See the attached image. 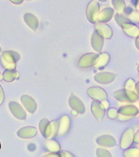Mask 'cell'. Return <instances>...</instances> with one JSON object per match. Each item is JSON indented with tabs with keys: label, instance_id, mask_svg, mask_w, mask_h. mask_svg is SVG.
<instances>
[{
	"label": "cell",
	"instance_id": "d4e9b609",
	"mask_svg": "<svg viewBox=\"0 0 139 157\" xmlns=\"http://www.w3.org/2000/svg\"><path fill=\"white\" fill-rule=\"evenodd\" d=\"M113 8L118 13H123L126 9V2L125 0H112Z\"/></svg>",
	"mask_w": 139,
	"mask_h": 157
},
{
	"label": "cell",
	"instance_id": "bcb514c9",
	"mask_svg": "<svg viewBox=\"0 0 139 157\" xmlns=\"http://www.w3.org/2000/svg\"><path fill=\"white\" fill-rule=\"evenodd\" d=\"M0 148H1V143H0Z\"/></svg>",
	"mask_w": 139,
	"mask_h": 157
},
{
	"label": "cell",
	"instance_id": "8fae6325",
	"mask_svg": "<svg viewBox=\"0 0 139 157\" xmlns=\"http://www.w3.org/2000/svg\"><path fill=\"white\" fill-rule=\"evenodd\" d=\"M120 27L123 29L124 33L129 37L136 38L137 35H139V28L137 26L136 24H134V23L132 20L125 22L122 24Z\"/></svg>",
	"mask_w": 139,
	"mask_h": 157
},
{
	"label": "cell",
	"instance_id": "b9f144b4",
	"mask_svg": "<svg viewBox=\"0 0 139 157\" xmlns=\"http://www.w3.org/2000/svg\"><path fill=\"white\" fill-rule=\"evenodd\" d=\"M98 1H100V2H102V3H105V2H107L108 0H98Z\"/></svg>",
	"mask_w": 139,
	"mask_h": 157
},
{
	"label": "cell",
	"instance_id": "ab89813d",
	"mask_svg": "<svg viewBox=\"0 0 139 157\" xmlns=\"http://www.w3.org/2000/svg\"><path fill=\"white\" fill-rule=\"evenodd\" d=\"M135 91L137 92V94L139 95V81L137 82L135 84Z\"/></svg>",
	"mask_w": 139,
	"mask_h": 157
},
{
	"label": "cell",
	"instance_id": "74e56055",
	"mask_svg": "<svg viewBox=\"0 0 139 157\" xmlns=\"http://www.w3.org/2000/svg\"><path fill=\"white\" fill-rule=\"evenodd\" d=\"M102 103H103V106H104V108H105V109L108 108L109 103H108V100H103V101H102Z\"/></svg>",
	"mask_w": 139,
	"mask_h": 157
},
{
	"label": "cell",
	"instance_id": "7402d4cb",
	"mask_svg": "<svg viewBox=\"0 0 139 157\" xmlns=\"http://www.w3.org/2000/svg\"><path fill=\"white\" fill-rule=\"evenodd\" d=\"M44 145H45L46 149L49 152H56V153H57L61 149L59 143L53 139H48L47 140H45Z\"/></svg>",
	"mask_w": 139,
	"mask_h": 157
},
{
	"label": "cell",
	"instance_id": "ac0fdd59",
	"mask_svg": "<svg viewBox=\"0 0 139 157\" xmlns=\"http://www.w3.org/2000/svg\"><path fill=\"white\" fill-rule=\"evenodd\" d=\"M58 121H53L49 122V124L46 127L44 135H43L45 138L53 139L56 136L57 133V128H58Z\"/></svg>",
	"mask_w": 139,
	"mask_h": 157
},
{
	"label": "cell",
	"instance_id": "1f68e13d",
	"mask_svg": "<svg viewBox=\"0 0 139 157\" xmlns=\"http://www.w3.org/2000/svg\"><path fill=\"white\" fill-rule=\"evenodd\" d=\"M118 109L112 108V109H109L108 111V115L110 119H117L118 118Z\"/></svg>",
	"mask_w": 139,
	"mask_h": 157
},
{
	"label": "cell",
	"instance_id": "7c38bea8",
	"mask_svg": "<svg viewBox=\"0 0 139 157\" xmlns=\"http://www.w3.org/2000/svg\"><path fill=\"white\" fill-rule=\"evenodd\" d=\"M133 129L128 128L125 130L122 136L121 140H120V147L122 149H127L130 147L133 142Z\"/></svg>",
	"mask_w": 139,
	"mask_h": 157
},
{
	"label": "cell",
	"instance_id": "603a6c76",
	"mask_svg": "<svg viewBox=\"0 0 139 157\" xmlns=\"http://www.w3.org/2000/svg\"><path fill=\"white\" fill-rule=\"evenodd\" d=\"M113 97L119 102L129 104V101L127 100V94H126V92H125L124 89H121V90L115 91L114 93H113Z\"/></svg>",
	"mask_w": 139,
	"mask_h": 157
},
{
	"label": "cell",
	"instance_id": "ee69618b",
	"mask_svg": "<svg viewBox=\"0 0 139 157\" xmlns=\"http://www.w3.org/2000/svg\"><path fill=\"white\" fill-rule=\"evenodd\" d=\"M0 53H2V48H1V47H0Z\"/></svg>",
	"mask_w": 139,
	"mask_h": 157
},
{
	"label": "cell",
	"instance_id": "7a4b0ae2",
	"mask_svg": "<svg viewBox=\"0 0 139 157\" xmlns=\"http://www.w3.org/2000/svg\"><path fill=\"white\" fill-rule=\"evenodd\" d=\"M118 119L122 121H128L133 117H135L139 114V109L136 105H127L121 106L118 109Z\"/></svg>",
	"mask_w": 139,
	"mask_h": 157
},
{
	"label": "cell",
	"instance_id": "ffe728a7",
	"mask_svg": "<svg viewBox=\"0 0 139 157\" xmlns=\"http://www.w3.org/2000/svg\"><path fill=\"white\" fill-rule=\"evenodd\" d=\"M113 15H114V9L112 8H105L99 13L97 21L102 22V23H108L112 19Z\"/></svg>",
	"mask_w": 139,
	"mask_h": 157
},
{
	"label": "cell",
	"instance_id": "30bf717a",
	"mask_svg": "<svg viewBox=\"0 0 139 157\" xmlns=\"http://www.w3.org/2000/svg\"><path fill=\"white\" fill-rule=\"evenodd\" d=\"M95 24V29L101 36L104 39H110L112 36V29L111 27L107 24V23H102L97 21Z\"/></svg>",
	"mask_w": 139,
	"mask_h": 157
},
{
	"label": "cell",
	"instance_id": "cb8c5ba5",
	"mask_svg": "<svg viewBox=\"0 0 139 157\" xmlns=\"http://www.w3.org/2000/svg\"><path fill=\"white\" fill-rule=\"evenodd\" d=\"M18 77V73L15 70H5L3 74V78L8 83L13 82Z\"/></svg>",
	"mask_w": 139,
	"mask_h": 157
},
{
	"label": "cell",
	"instance_id": "f6af8a7d",
	"mask_svg": "<svg viewBox=\"0 0 139 157\" xmlns=\"http://www.w3.org/2000/svg\"><path fill=\"white\" fill-rule=\"evenodd\" d=\"M137 70H138V72H139V64H138V66H137Z\"/></svg>",
	"mask_w": 139,
	"mask_h": 157
},
{
	"label": "cell",
	"instance_id": "7bdbcfd3",
	"mask_svg": "<svg viewBox=\"0 0 139 157\" xmlns=\"http://www.w3.org/2000/svg\"><path fill=\"white\" fill-rule=\"evenodd\" d=\"M2 78H3V77H2V75H0V80H1V79H2Z\"/></svg>",
	"mask_w": 139,
	"mask_h": 157
},
{
	"label": "cell",
	"instance_id": "9c48e42d",
	"mask_svg": "<svg viewBox=\"0 0 139 157\" xmlns=\"http://www.w3.org/2000/svg\"><path fill=\"white\" fill-rule=\"evenodd\" d=\"M116 75L111 72H99L95 75L94 80L102 85H108L114 81Z\"/></svg>",
	"mask_w": 139,
	"mask_h": 157
},
{
	"label": "cell",
	"instance_id": "2e32d148",
	"mask_svg": "<svg viewBox=\"0 0 139 157\" xmlns=\"http://www.w3.org/2000/svg\"><path fill=\"white\" fill-rule=\"evenodd\" d=\"M97 145L103 147H114L117 145V141L113 136L109 135H103L97 137L96 140Z\"/></svg>",
	"mask_w": 139,
	"mask_h": 157
},
{
	"label": "cell",
	"instance_id": "8992f818",
	"mask_svg": "<svg viewBox=\"0 0 139 157\" xmlns=\"http://www.w3.org/2000/svg\"><path fill=\"white\" fill-rule=\"evenodd\" d=\"M9 108L10 109V112L12 113V115L18 120H21L24 121L27 117V114L26 111L24 109V107L18 104V102L15 101H12L9 104Z\"/></svg>",
	"mask_w": 139,
	"mask_h": 157
},
{
	"label": "cell",
	"instance_id": "f1b7e54d",
	"mask_svg": "<svg viewBox=\"0 0 139 157\" xmlns=\"http://www.w3.org/2000/svg\"><path fill=\"white\" fill-rule=\"evenodd\" d=\"M96 155L98 157H107V156H112V154L110 153V151H108L107 149L104 148H97V151H96Z\"/></svg>",
	"mask_w": 139,
	"mask_h": 157
},
{
	"label": "cell",
	"instance_id": "44dd1931",
	"mask_svg": "<svg viewBox=\"0 0 139 157\" xmlns=\"http://www.w3.org/2000/svg\"><path fill=\"white\" fill-rule=\"evenodd\" d=\"M110 59V56L108 53H103L101 55H98V58L96 60V63H94L93 67L96 69H103V67H105L108 64Z\"/></svg>",
	"mask_w": 139,
	"mask_h": 157
},
{
	"label": "cell",
	"instance_id": "5bb4252c",
	"mask_svg": "<svg viewBox=\"0 0 139 157\" xmlns=\"http://www.w3.org/2000/svg\"><path fill=\"white\" fill-rule=\"evenodd\" d=\"M71 120L68 115H64L58 121V128H57V135L58 136H65L70 129Z\"/></svg>",
	"mask_w": 139,
	"mask_h": 157
},
{
	"label": "cell",
	"instance_id": "52a82bcc",
	"mask_svg": "<svg viewBox=\"0 0 139 157\" xmlns=\"http://www.w3.org/2000/svg\"><path fill=\"white\" fill-rule=\"evenodd\" d=\"M87 94L93 100H97L100 101L108 100V94L106 91L97 86L88 88L87 90Z\"/></svg>",
	"mask_w": 139,
	"mask_h": 157
},
{
	"label": "cell",
	"instance_id": "4316f807",
	"mask_svg": "<svg viewBox=\"0 0 139 157\" xmlns=\"http://www.w3.org/2000/svg\"><path fill=\"white\" fill-rule=\"evenodd\" d=\"M124 156L127 157H139V148L137 147H128L125 149Z\"/></svg>",
	"mask_w": 139,
	"mask_h": 157
},
{
	"label": "cell",
	"instance_id": "d590c367",
	"mask_svg": "<svg viewBox=\"0 0 139 157\" xmlns=\"http://www.w3.org/2000/svg\"><path fill=\"white\" fill-rule=\"evenodd\" d=\"M45 156H54V157H57L59 156V155L56 153V152H50L49 154H45L44 155Z\"/></svg>",
	"mask_w": 139,
	"mask_h": 157
},
{
	"label": "cell",
	"instance_id": "4dcf8cb0",
	"mask_svg": "<svg viewBox=\"0 0 139 157\" xmlns=\"http://www.w3.org/2000/svg\"><path fill=\"white\" fill-rule=\"evenodd\" d=\"M135 81L133 78H128L125 84V89H128V90H135Z\"/></svg>",
	"mask_w": 139,
	"mask_h": 157
},
{
	"label": "cell",
	"instance_id": "484cf974",
	"mask_svg": "<svg viewBox=\"0 0 139 157\" xmlns=\"http://www.w3.org/2000/svg\"><path fill=\"white\" fill-rule=\"evenodd\" d=\"M126 11V16H127L128 18H130L133 22H136V23H139V11L138 10H133V9L128 8L126 10H124V12Z\"/></svg>",
	"mask_w": 139,
	"mask_h": 157
},
{
	"label": "cell",
	"instance_id": "277c9868",
	"mask_svg": "<svg viewBox=\"0 0 139 157\" xmlns=\"http://www.w3.org/2000/svg\"><path fill=\"white\" fill-rule=\"evenodd\" d=\"M91 111L93 116L98 121L103 120L105 113H106V109L104 108L102 101L97 100H93L91 103Z\"/></svg>",
	"mask_w": 139,
	"mask_h": 157
},
{
	"label": "cell",
	"instance_id": "6da1fadb",
	"mask_svg": "<svg viewBox=\"0 0 139 157\" xmlns=\"http://www.w3.org/2000/svg\"><path fill=\"white\" fill-rule=\"evenodd\" d=\"M20 59V55L15 51L6 50L1 55V63L5 70H15L16 63Z\"/></svg>",
	"mask_w": 139,
	"mask_h": 157
},
{
	"label": "cell",
	"instance_id": "9a60e30c",
	"mask_svg": "<svg viewBox=\"0 0 139 157\" xmlns=\"http://www.w3.org/2000/svg\"><path fill=\"white\" fill-rule=\"evenodd\" d=\"M21 102L25 109L31 114H33L37 109V103L35 100L27 94H24L21 96Z\"/></svg>",
	"mask_w": 139,
	"mask_h": 157
},
{
	"label": "cell",
	"instance_id": "836d02e7",
	"mask_svg": "<svg viewBox=\"0 0 139 157\" xmlns=\"http://www.w3.org/2000/svg\"><path fill=\"white\" fill-rule=\"evenodd\" d=\"M59 156L61 157H72L73 156V154H71V153H69L68 151H61L60 153H59Z\"/></svg>",
	"mask_w": 139,
	"mask_h": 157
},
{
	"label": "cell",
	"instance_id": "4fadbf2b",
	"mask_svg": "<svg viewBox=\"0 0 139 157\" xmlns=\"http://www.w3.org/2000/svg\"><path fill=\"white\" fill-rule=\"evenodd\" d=\"M103 44H104V38L101 36L97 31H95L91 38V45L97 53H101L103 51Z\"/></svg>",
	"mask_w": 139,
	"mask_h": 157
},
{
	"label": "cell",
	"instance_id": "8d00e7d4",
	"mask_svg": "<svg viewBox=\"0 0 139 157\" xmlns=\"http://www.w3.org/2000/svg\"><path fill=\"white\" fill-rule=\"evenodd\" d=\"M9 1L12 2L13 3H14V4H17V5H19L24 2V0H9Z\"/></svg>",
	"mask_w": 139,
	"mask_h": 157
},
{
	"label": "cell",
	"instance_id": "e575fe53",
	"mask_svg": "<svg viewBox=\"0 0 139 157\" xmlns=\"http://www.w3.org/2000/svg\"><path fill=\"white\" fill-rule=\"evenodd\" d=\"M4 101V92H3V87L0 85V105H2Z\"/></svg>",
	"mask_w": 139,
	"mask_h": 157
},
{
	"label": "cell",
	"instance_id": "60d3db41",
	"mask_svg": "<svg viewBox=\"0 0 139 157\" xmlns=\"http://www.w3.org/2000/svg\"><path fill=\"white\" fill-rule=\"evenodd\" d=\"M134 5H135V9L139 11V0H135V2H134Z\"/></svg>",
	"mask_w": 139,
	"mask_h": 157
},
{
	"label": "cell",
	"instance_id": "f546056e",
	"mask_svg": "<svg viewBox=\"0 0 139 157\" xmlns=\"http://www.w3.org/2000/svg\"><path fill=\"white\" fill-rule=\"evenodd\" d=\"M49 121H48L47 119H45V118L40 121L38 126H39L40 132H41V134H42V136L44 135V131H45L46 127H47V125L49 124Z\"/></svg>",
	"mask_w": 139,
	"mask_h": 157
},
{
	"label": "cell",
	"instance_id": "5b68a950",
	"mask_svg": "<svg viewBox=\"0 0 139 157\" xmlns=\"http://www.w3.org/2000/svg\"><path fill=\"white\" fill-rule=\"evenodd\" d=\"M98 54L97 53H88L86 54L82 58H80L79 61V66L80 68H90L94 65V63H96V60L98 58Z\"/></svg>",
	"mask_w": 139,
	"mask_h": 157
},
{
	"label": "cell",
	"instance_id": "ba28073f",
	"mask_svg": "<svg viewBox=\"0 0 139 157\" xmlns=\"http://www.w3.org/2000/svg\"><path fill=\"white\" fill-rule=\"evenodd\" d=\"M68 105H69L70 108L76 111L79 114H84L86 111V108H85L84 104L79 97H77L74 94H71L68 100Z\"/></svg>",
	"mask_w": 139,
	"mask_h": 157
},
{
	"label": "cell",
	"instance_id": "3957f363",
	"mask_svg": "<svg viewBox=\"0 0 139 157\" xmlns=\"http://www.w3.org/2000/svg\"><path fill=\"white\" fill-rule=\"evenodd\" d=\"M100 13L99 3L97 1H91L88 3L86 9V16L88 20L91 24H96L98 18V14Z\"/></svg>",
	"mask_w": 139,
	"mask_h": 157
},
{
	"label": "cell",
	"instance_id": "7dc6e473",
	"mask_svg": "<svg viewBox=\"0 0 139 157\" xmlns=\"http://www.w3.org/2000/svg\"><path fill=\"white\" fill-rule=\"evenodd\" d=\"M27 1H31V0H27Z\"/></svg>",
	"mask_w": 139,
	"mask_h": 157
},
{
	"label": "cell",
	"instance_id": "f35d334b",
	"mask_svg": "<svg viewBox=\"0 0 139 157\" xmlns=\"http://www.w3.org/2000/svg\"><path fill=\"white\" fill-rule=\"evenodd\" d=\"M135 45H136V48L139 50V35L136 37V39H135Z\"/></svg>",
	"mask_w": 139,
	"mask_h": 157
},
{
	"label": "cell",
	"instance_id": "83f0119b",
	"mask_svg": "<svg viewBox=\"0 0 139 157\" xmlns=\"http://www.w3.org/2000/svg\"><path fill=\"white\" fill-rule=\"evenodd\" d=\"M114 18H115V21L117 22V24L119 25V26H121L122 24L125 23V22L127 21H130L131 19L127 16L123 15V13H117L116 14L114 15Z\"/></svg>",
	"mask_w": 139,
	"mask_h": 157
},
{
	"label": "cell",
	"instance_id": "d6a6232c",
	"mask_svg": "<svg viewBox=\"0 0 139 157\" xmlns=\"http://www.w3.org/2000/svg\"><path fill=\"white\" fill-rule=\"evenodd\" d=\"M133 142L135 144H139V129L133 134Z\"/></svg>",
	"mask_w": 139,
	"mask_h": 157
},
{
	"label": "cell",
	"instance_id": "d6986e66",
	"mask_svg": "<svg viewBox=\"0 0 139 157\" xmlns=\"http://www.w3.org/2000/svg\"><path fill=\"white\" fill-rule=\"evenodd\" d=\"M24 22L27 24V26L30 28L32 30L36 31L38 29L39 23H38V18L34 14L30 13H27L24 16Z\"/></svg>",
	"mask_w": 139,
	"mask_h": 157
},
{
	"label": "cell",
	"instance_id": "e0dca14e",
	"mask_svg": "<svg viewBox=\"0 0 139 157\" xmlns=\"http://www.w3.org/2000/svg\"><path fill=\"white\" fill-rule=\"evenodd\" d=\"M37 133H38V130L35 127L26 126L18 130L17 136L22 139H32L36 136Z\"/></svg>",
	"mask_w": 139,
	"mask_h": 157
}]
</instances>
